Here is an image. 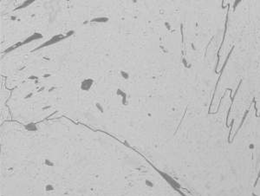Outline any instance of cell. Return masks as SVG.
<instances>
[{"label": "cell", "mask_w": 260, "mask_h": 196, "mask_svg": "<svg viewBox=\"0 0 260 196\" xmlns=\"http://www.w3.org/2000/svg\"><path fill=\"white\" fill-rule=\"evenodd\" d=\"M230 1L226 33L218 53L219 77L211 111L216 113L226 91L235 95L228 116L234 137L254 103L260 115V1Z\"/></svg>", "instance_id": "6da1fadb"}]
</instances>
